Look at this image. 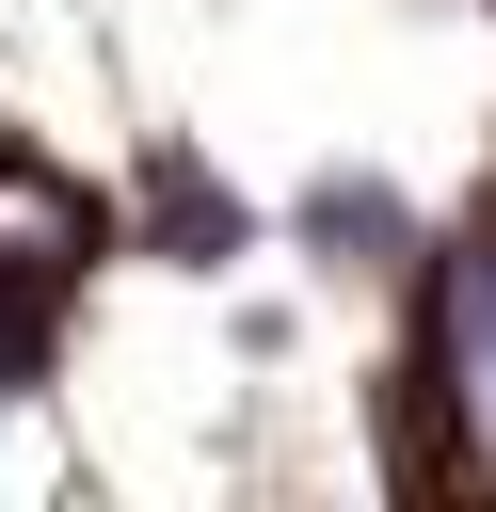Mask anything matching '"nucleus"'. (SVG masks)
<instances>
[{"label": "nucleus", "mask_w": 496, "mask_h": 512, "mask_svg": "<svg viewBox=\"0 0 496 512\" xmlns=\"http://www.w3.org/2000/svg\"><path fill=\"white\" fill-rule=\"evenodd\" d=\"M80 272H96V192L0 128V400L48 368V320H64Z\"/></svg>", "instance_id": "nucleus-1"}, {"label": "nucleus", "mask_w": 496, "mask_h": 512, "mask_svg": "<svg viewBox=\"0 0 496 512\" xmlns=\"http://www.w3.org/2000/svg\"><path fill=\"white\" fill-rule=\"evenodd\" d=\"M160 224H176V272H224V256L256 240V208H240V192H224L192 144H160Z\"/></svg>", "instance_id": "nucleus-2"}, {"label": "nucleus", "mask_w": 496, "mask_h": 512, "mask_svg": "<svg viewBox=\"0 0 496 512\" xmlns=\"http://www.w3.org/2000/svg\"><path fill=\"white\" fill-rule=\"evenodd\" d=\"M304 240H336V256H400V208H384L368 176H320V192H304Z\"/></svg>", "instance_id": "nucleus-3"}]
</instances>
